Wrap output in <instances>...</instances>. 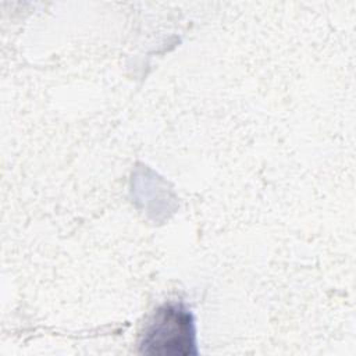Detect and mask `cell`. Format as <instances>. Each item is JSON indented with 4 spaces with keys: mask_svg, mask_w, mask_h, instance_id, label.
I'll use <instances>...</instances> for the list:
<instances>
[{
    "mask_svg": "<svg viewBox=\"0 0 356 356\" xmlns=\"http://www.w3.org/2000/svg\"><path fill=\"white\" fill-rule=\"evenodd\" d=\"M143 355H196L192 313L181 302H165L146 321L139 338Z\"/></svg>",
    "mask_w": 356,
    "mask_h": 356,
    "instance_id": "6da1fadb",
    "label": "cell"
}]
</instances>
